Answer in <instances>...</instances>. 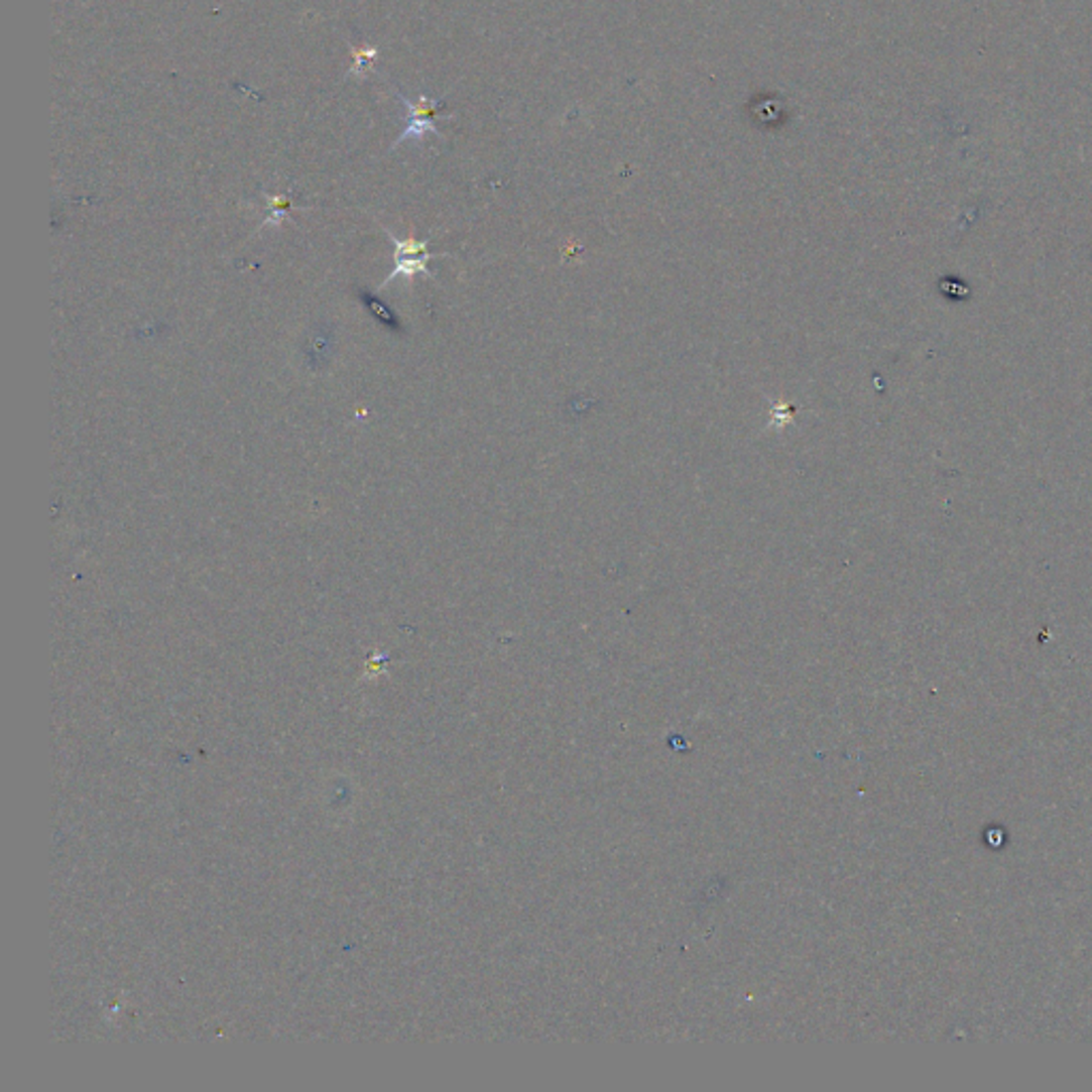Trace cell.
Wrapping results in <instances>:
<instances>
[{
    "label": "cell",
    "mask_w": 1092,
    "mask_h": 1092,
    "mask_svg": "<svg viewBox=\"0 0 1092 1092\" xmlns=\"http://www.w3.org/2000/svg\"><path fill=\"white\" fill-rule=\"evenodd\" d=\"M399 99L405 107V128L397 137V141L393 143V147L401 145L403 141H420L430 133L440 135L436 126V116L440 111L438 101L430 99L428 95H418L416 99H405V97H399Z\"/></svg>",
    "instance_id": "cell-1"
},
{
    "label": "cell",
    "mask_w": 1092,
    "mask_h": 1092,
    "mask_svg": "<svg viewBox=\"0 0 1092 1092\" xmlns=\"http://www.w3.org/2000/svg\"><path fill=\"white\" fill-rule=\"evenodd\" d=\"M386 235L391 237V242L395 246V267L382 286H386L397 275L410 277L414 273L428 271V261L432 258V254L428 252V244L416 242V239H403L401 242V239H397L391 231H386Z\"/></svg>",
    "instance_id": "cell-2"
},
{
    "label": "cell",
    "mask_w": 1092,
    "mask_h": 1092,
    "mask_svg": "<svg viewBox=\"0 0 1092 1092\" xmlns=\"http://www.w3.org/2000/svg\"><path fill=\"white\" fill-rule=\"evenodd\" d=\"M378 60V47L374 45H359L350 47V76L365 78L372 71L374 63Z\"/></svg>",
    "instance_id": "cell-3"
},
{
    "label": "cell",
    "mask_w": 1092,
    "mask_h": 1092,
    "mask_svg": "<svg viewBox=\"0 0 1092 1092\" xmlns=\"http://www.w3.org/2000/svg\"><path fill=\"white\" fill-rule=\"evenodd\" d=\"M361 299H363L365 308L374 314V319H378L384 327L395 329V331L401 329V327H399V319L395 317V312H393V310H388V308L376 297V294H372V292H363V294H361Z\"/></svg>",
    "instance_id": "cell-4"
},
{
    "label": "cell",
    "mask_w": 1092,
    "mask_h": 1092,
    "mask_svg": "<svg viewBox=\"0 0 1092 1092\" xmlns=\"http://www.w3.org/2000/svg\"><path fill=\"white\" fill-rule=\"evenodd\" d=\"M331 348H333L331 336H329V333L321 331L310 340V344L306 348V357L314 367H321L323 363H327V355L331 353Z\"/></svg>",
    "instance_id": "cell-5"
},
{
    "label": "cell",
    "mask_w": 1092,
    "mask_h": 1092,
    "mask_svg": "<svg viewBox=\"0 0 1092 1092\" xmlns=\"http://www.w3.org/2000/svg\"><path fill=\"white\" fill-rule=\"evenodd\" d=\"M267 199V208H269V218L265 225H280L282 218L286 216L288 210H292L290 206V199L284 197V195H265Z\"/></svg>",
    "instance_id": "cell-6"
}]
</instances>
